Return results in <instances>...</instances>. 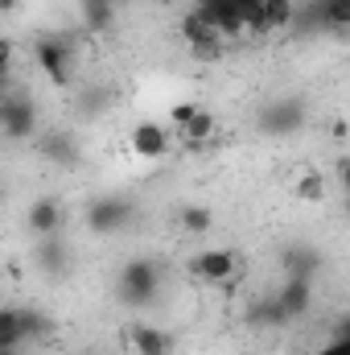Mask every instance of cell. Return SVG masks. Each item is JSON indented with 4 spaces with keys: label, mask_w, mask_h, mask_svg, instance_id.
Returning a JSON list of instances; mask_svg holds the SVG:
<instances>
[{
    "label": "cell",
    "mask_w": 350,
    "mask_h": 355,
    "mask_svg": "<svg viewBox=\"0 0 350 355\" xmlns=\"http://www.w3.org/2000/svg\"><path fill=\"white\" fill-rule=\"evenodd\" d=\"M185 272L198 277V281H235L239 277V257L231 248H206V252H194L185 261Z\"/></svg>",
    "instance_id": "6da1fadb"
},
{
    "label": "cell",
    "mask_w": 350,
    "mask_h": 355,
    "mask_svg": "<svg viewBox=\"0 0 350 355\" xmlns=\"http://www.w3.org/2000/svg\"><path fill=\"white\" fill-rule=\"evenodd\" d=\"M128 149L145 162H161L174 153V132L165 124H153V120H140L132 132H128Z\"/></svg>",
    "instance_id": "7a4b0ae2"
},
{
    "label": "cell",
    "mask_w": 350,
    "mask_h": 355,
    "mask_svg": "<svg viewBox=\"0 0 350 355\" xmlns=\"http://www.w3.org/2000/svg\"><path fill=\"white\" fill-rule=\"evenodd\" d=\"M153 293H157V268H153V261H128L120 268V297L128 306H145V302H153Z\"/></svg>",
    "instance_id": "3957f363"
},
{
    "label": "cell",
    "mask_w": 350,
    "mask_h": 355,
    "mask_svg": "<svg viewBox=\"0 0 350 355\" xmlns=\"http://www.w3.org/2000/svg\"><path fill=\"white\" fill-rule=\"evenodd\" d=\"M33 58H37V67L46 71V79L54 87H66L75 79V50L66 42H37L33 46Z\"/></svg>",
    "instance_id": "277c9868"
},
{
    "label": "cell",
    "mask_w": 350,
    "mask_h": 355,
    "mask_svg": "<svg viewBox=\"0 0 350 355\" xmlns=\"http://www.w3.org/2000/svg\"><path fill=\"white\" fill-rule=\"evenodd\" d=\"M214 137H219V116H214V112H206V107H194V112H190V120L177 128V141H181V149H190V153L210 149V145H214Z\"/></svg>",
    "instance_id": "5b68a950"
},
{
    "label": "cell",
    "mask_w": 350,
    "mask_h": 355,
    "mask_svg": "<svg viewBox=\"0 0 350 355\" xmlns=\"http://www.w3.org/2000/svg\"><path fill=\"white\" fill-rule=\"evenodd\" d=\"M25 223L33 236H54L62 227V202L58 198H37L29 211H25Z\"/></svg>",
    "instance_id": "8992f818"
},
{
    "label": "cell",
    "mask_w": 350,
    "mask_h": 355,
    "mask_svg": "<svg viewBox=\"0 0 350 355\" xmlns=\"http://www.w3.org/2000/svg\"><path fill=\"white\" fill-rule=\"evenodd\" d=\"M128 343H132L136 355H169L174 352V339H169L161 327H149V322L132 327V331H128Z\"/></svg>",
    "instance_id": "52a82bcc"
},
{
    "label": "cell",
    "mask_w": 350,
    "mask_h": 355,
    "mask_svg": "<svg viewBox=\"0 0 350 355\" xmlns=\"http://www.w3.org/2000/svg\"><path fill=\"white\" fill-rule=\"evenodd\" d=\"M276 310H280V318L305 314L309 310V277H288L284 289H280V297H276Z\"/></svg>",
    "instance_id": "ba28073f"
},
{
    "label": "cell",
    "mask_w": 350,
    "mask_h": 355,
    "mask_svg": "<svg viewBox=\"0 0 350 355\" xmlns=\"http://www.w3.org/2000/svg\"><path fill=\"white\" fill-rule=\"evenodd\" d=\"M0 128H4V137H29L33 132V107L0 99Z\"/></svg>",
    "instance_id": "9c48e42d"
},
{
    "label": "cell",
    "mask_w": 350,
    "mask_h": 355,
    "mask_svg": "<svg viewBox=\"0 0 350 355\" xmlns=\"http://www.w3.org/2000/svg\"><path fill=\"white\" fill-rule=\"evenodd\" d=\"M124 219H128V207L116 202V198H103V202H95V207L87 211V223L95 227V232H116Z\"/></svg>",
    "instance_id": "30bf717a"
},
{
    "label": "cell",
    "mask_w": 350,
    "mask_h": 355,
    "mask_svg": "<svg viewBox=\"0 0 350 355\" xmlns=\"http://www.w3.org/2000/svg\"><path fill=\"white\" fill-rule=\"evenodd\" d=\"M293 17H297V4H293V0H264L256 33H272V29H284V25H288Z\"/></svg>",
    "instance_id": "8fae6325"
},
{
    "label": "cell",
    "mask_w": 350,
    "mask_h": 355,
    "mask_svg": "<svg viewBox=\"0 0 350 355\" xmlns=\"http://www.w3.org/2000/svg\"><path fill=\"white\" fill-rule=\"evenodd\" d=\"M293 194H297L301 202H322V198H326V178L317 174V170H305V174L293 182Z\"/></svg>",
    "instance_id": "7c38bea8"
},
{
    "label": "cell",
    "mask_w": 350,
    "mask_h": 355,
    "mask_svg": "<svg viewBox=\"0 0 350 355\" xmlns=\"http://www.w3.org/2000/svg\"><path fill=\"white\" fill-rule=\"evenodd\" d=\"M21 343V310H0V352H17Z\"/></svg>",
    "instance_id": "4fadbf2b"
},
{
    "label": "cell",
    "mask_w": 350,
    "mask_h": 355,
    "mask_svg": "<svg viewBox=\"0 0 350 355\" xmlns=\"http://www.w3.org/2000/svg\"><path fill=\"white\" fill-rule=\"evenodd\" d=\"M322 21L334 25V29H347L350 25V0H322Z\"/></svg>",
    "instance_id": "5bb4252c"
},
{
    "label": "cell",
    "mask_w": 350,
    "mask_h": 355,
    "mask_svg": "<svg viewBox=\"0 0 350 355\" xmlns=\"http://www.w3.org/2000/svg\"><path fill=\"white\" fill-rule=\"evenodd\" d=\"M210 223H214V215L206 207H185L181 211V227L185 232H210Z\"/></svg>",
    "instance_id": "9a60e30c"
},
{
    "label": "cell",
    "mask_w": 350,
    "mask_h": 355,
    "mask_svg": "<svg viewBox=\"0 0 350 355\" xmlns=\"http://www.w3.org/2000/svg\"><path fill=\"white\" fill-rule=\"evenodd\" d=\"M317 355H350V343H347V339H342V335H338L334 343H326V347H322V352H317Z\"/></svg>",
    "instance_id": "2e32d148"
},
{
    "label": "cell",
    "mask_w": 350,
    "mask_h": 355,
    "mask_svg": "<svg viewBox=\"0 0 350 355\" xmlns=\"http://www.w3.org/2000/svg\"><path fill=\"white\" fill-rule=\"evenodd\" d=\"M194 107H198V103H177L174 112H169V116H174V124H177V128H181V124L190 120V112H194Z\"/></svg>",
    "instance_id": "e0dca14e"
},
{
    "label": "cell",
    "mask_w": 350,
    "mask_h": 355,
    "mask_svg": "<svg viewBox=\"0 0 350 355\" xmlns=\"http://www.w3.org/2000/svg\"><path fill=\"white\" fill-rule=\"evenodd\" d=\"M8 62H12V46H8V42H0V79L8 75Z\"/></svg>",
    "instance_id": "ac0fdd59"
},
{
    "label": "cell",
    "mask_w": 350,
    "mask_h": 355,
    "mask_svg": "<svg viewBox=\"0 0 350 355\" xmlns=\"http://www.w3.org/2000/svg\"><path fill=\"white\" fill-rule=\"evenodd\" d=\"M334 141H347V120H342V116L334 120Z\"/></svg>",
    "instance_id": "d6986e66"
},
{
    "label": "cell",
    "mask_w": 350,
    "mask_h": 355,
    "mask_svg": "<svg viewBox=\"0 0 350 355\" xmlns=\"http://www.w3.org/2000/svg\"><path fill=\"white\" fill-rule=\"evenodd\" d=\"M12 4H17V0H0V12H8V8H12Z\"/></svg>",
    "instance_id": "ffe728a7"
},
{
    "label": "cell",
    "mask_w": 350,
    "mask_h": 355,
    "mask_svg": "<svg viewBox=\"0 0 350 355\" xmlns=\"http://www.w3.org/2000/svg\"><path fill=\"white\" fill-rule=\"evenodd\" d=\"M0 87H4V79H0Z\"/></svg>",
    "instance_id": "44dd1931"
}]
</instances>
